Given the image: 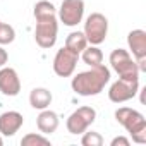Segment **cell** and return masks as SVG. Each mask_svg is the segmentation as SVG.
<instances>
[{
  "label": "cell",
  "instance_id": "17",
  "mask_svg": "<svg viewBox=\"0 0 146 146\" xmlns=\"http://www.w3.org/2000/svg\"><path fill=\"white\" fill-rule=\"evenodd\" d=\"M35 19L38 17H43V16H52V14H57V9L53 7V4L50 0H40V2L35 4Z\"/></svg>",
  "mask_w": 146,
  "mask_h": 146
},
{
  "label": "cell",
  "instance_id": "16",
  "mask_svg": "<svg viewBox=\"0 0 146 146\" xmlns=\"http://www.w3.org/2000/svg\"><path fill=\"white\" fill-rule=\"evenodd\" d=\"M81 53H83V55H81L83 62H84L86 65H90V67H95V65L103 64V52H102L96 45H90V46H86Z\"/></svg>",
  "mask_w": 146,
  "mask_h": 146
},
{
  "label": "cell",
  "instance_id": "24",
  "mask_svg": "<svg viewBox=\"0 0 146 146\" xmlns=\"http://www.w3.org/2000/svg\"><path fill=\"white\" fill-rule=\"evenodd\" d=\"M0 23H2V21H0Z\"/></svg>",
  "mask_w": 146,
  "mask_h": 146
},
{
  "label": "cell",
  "instance_id": "6",
  "mask_svg": "<svg viewBox=\"0 0 146 146\" xmlns=\"http://www.w3.org/2000/svg\"><path fill=\"white\" fill-rule=\"evenodd\" d=\"M95 120H96V110L93 107H79L78 110H74L69 115L65 125L70 134L78 136V134H83L84 131H88V127Z\"/></svg>",
  "mask_w": 146,
  "mask_h": 146
},
{
  "label": "cell",
  "instance_id": "10",
  "mask_svg": "<svg viewBox=\"0 0 146 146\" xmlns=\"http://www.w3.org/2000/svg\"><path fill=\"white\" fill-rule=\"evenodd\" d=\"M127 45L132 52V57L139 67V72L146 70V31L144 29H132L127 35Z\"/></svg>",
  "mask_w": 146,
  "mask_h": 146
},
{
  "label": "cell",
  "instance_id": "12",
  "mask_svg": "<svg viewBox=\"0 0 146 146\" xmlns=\"http://www.w3.org/2000/svg\"><path fill=\"white\" fill-rule=\"evenodd\" d=\"M24 124V117L16 112V110H9V112H4L0 113V134L2 136H14Z\"/></svg>",
  "mask_w": 146,
  "mask_h": 146
},
{
  "label": "cell",
  "instance_id": "4",
  "mask_svg": "<svg viewBox=\"0 0 146 146\" xmlns=\"http://www.w3.org/2000/svg\"><path fill=\"white\" fill-rule=\"evenodd\" d=\"M58 35V21L57 14L43 16L36 19V29H35V40L41 48H52L57 43Z\"/></svg>",
  "mask_w": 146,
  "mask_h": 146
},
{
  "label": "cell",
  "instance_id": "21",
  "mask_svg": "<svg viewBox=\"0 0 146 146\" xmlns=\"http://www.w3.org/2000/svg\"><path fill=\"white\" fill-rule=\"evenodd\" d=\"M129 144H131V141L127 137H124V136H117L110 143V146H129Z\"/></svg>",
  "mask_w": 146,
  "mask_h": 146
},
{
  "label": "cell",
  "instance_id": "15",
  "mask_svg": "<svg viewBox=\"0 0 146 146\" xmlns=\"http://www.w3.org/2000/svg\"><path fill=\"white\" fill-rule=\"evenodd\" d=\"M88 45L90 43H88V40H86L83 31H72L65 38V46L69 50H72V52H76V53H81Z\"/></svg>",
  "mask_w": 146,
  "mask_h": 146
},
{
  "label": "cell",
  "instance_id": "13",
  "mask_svg": "<svg viewBox=\"0 0 146 146\" xmlns=\"http://www.w3.org/2000/svg\"><path fill=\"white\" fill-rule=\"evenodd\" d=\"M36 127L41 134H52L57 131L58 127V115L53 112V110H41L40 115L36 117Z\"/></svg>",
  "mask_w": 146,
  "mask_h": 146
},
{
  "label": "cell",
  "instance_id": "20",
  "mask_svg": "<svg viewBox=\"0 0 146 146\" xmlns=\"http://www.w3.org/2000/svg\"><path fill=\"white\" fill-rule=\"evenodd\" d=\"M16 40V31L11 24L0 23V45H9Z\"/></svg>",
  "mask_w": 146,
  "mask_h": 146
},
{
  "label": "cell",
  "instance_id": "1",
  "mask_svg": "<svg viewBox=\"0 0 146 146\" xmlns=\"http://www.w3.org/2000/svg\"><path fill=\"white\" fill-rule=\"evenodd\" d=\"M108 81H110V69L100 64L76 74L70 81V86L79 96H96L105 90Z\"/></svg>",
  "mask_w": 146,
  "mask_h": 146
},
{
  "label": "cell",
  "instance_id": "2",
  "mask_svg": "<svg viewBox=\"0 0 146 146\" xmlns=\"http://www.w3.org/2000/svg\"><path fill=\"white\" fill-rule=\"evenodd\" d=\"M115 119L131 134L134 143L137 144L146 143V119L141 112L129 108V107H120L115 110Z\"/></svg>",
  "mask_w": 146,
  "mask_h": 146
},
{
  "label": "cell",
  "instance_id": "22",
  "mask_svg": "<svg viewBox=\"0 0 146 146\" xmlns=\"http://www.w3.org/2000/svg\"><path fill=\"white\" fill-rule=\"evenodd\" d=\"M7 60H9V55H7L5 48L0 45V67H4V65L7 64Z\"/></svg>",
  "mask_w": 146,
  "mask_h": 146
},
{
  "label": "cell",
  "instance_id": "9",
  "mask_svg": "<svg viewBox=\"0 0 146 146\" xmlns=\"http://www.w3.org/2000/svg\"><path fill=\"white\" fill-rule=\"evenodd\" d=\"M84 17V0H62L58 19L69 28L78 26Z\"/></svg>",
  "mask_w": 146,
  "mask_h": 146
},
{
  "label": "cell",
  "instance_id": "14",
  "mask_svg": "<svg viewBox=\"0 0 146 146\" xmlns=\"http://www.w3.org/2000/svg\"><path fill=\"white\" fill-rule=\"evenodd\" d=\"M52 103V93L46 88H35L29 93V105L36 110H45Z\"/></svg>",
  "mask_w": 146,
  "mask_h": 146
},
{
  "label": "cell",
  "instance_id": "8",
  "mask_svg": "<svg viewBox=\"0 0 146 146\" xmlns=\"http://www.w3.org/2000/svg\"><path fill=\"white\" fill-rule=\"evenodd\" d=\"M139 93V79H117L108 90V100L113 103H124L132 100Z\"/></svg>",
  "mask_w": 146,
  "mask_h": 146
},
{
  "label": "cell",
  "instance_id": "18",
  "mask_svg": "<svg viewBox=\"0 0 146 146\" xmlns=\"http://www.w3.org/2000/svg\"><path fill=\"white\" fill-rule=\"evenodd\" d=\"M21 144H23V146H50V139L45 137L43 134L29 132V134H26V136L21 139Z\"/></svg>",
  "mask_w": 146,
  "mask_h": 146
},
{
  "label": "cell",
  "instance_id": "23",
  "mask_svg": "<svg viewBox=\"0 0 146 146\" xmlns=\"http://www.w3.org/2000/svg\"><path fill=\"white\" fill-rule=\"evenodd\" d=\"M4 144V139H2V136H0V146H2Z\"/></svg>",
  "mask_w": 146,
  "mask_h": 146
},
{
  "label": "cell",
  "instance_id": "3",
  "mask_svg": "<svg viewBox=\"0 0 146 146\" xmlns=\"http://www.w3.org/2000/svg\"><path fill=\"white\" fill-rule=\"evenodd\" d=\"M110 65L120 79H139V67L131 53L124 48H115L110 53Z\"/></svg>",
  "mask_w": 146,
  "mask_h": 146
},
{
  "label": "cell",
  "instance_id": "11",
  "mask_svg": "<svg viewBox=\"0 0 146 146\" xmlns=\"http://www.w3.org/2000/svg\"><path fill=\"white\" fill-rule=\"evenodd\" d=\"M0 91L5 96H17L21 91V79L12 67H0Z\"/></svg>",
  "mask_w": 146,
  "mask_h": 146
},
{
  "label": "cell",
  "instance_id": "5",
  "mask_svg": "<svg viewBox=\"0 0 146 146\" xmlns=\"http://www.w3.org/2000/svg\"><path fill=\"white\" fill-rule=\"evenodd\" d=\"M84 36L88 40L90 45H102L107 38V33H108V19L100 14V12H93L86 17V23H84Z\"/></svg>",
  "mask_w": 146,
  "mask_h": 146
},
{
  "label": "cell",
  "instance_id": "7",
  "mask_svg": "<svg viewBox=\"0 0 146 146\" xmlns=\"http://www.w3.org/2000/svg\"><path fill=\"white\" fill-rule=\"evenodd\" d=\"M78 60H79V53L64 46L53 57V72L58 78H70L76 70Z\"/></svg>",
  "mask_w": 146,
  "mask_h": 146
},
{
  "label": "cell",
  "instance_id": "19",
  "mask_svg": "<svg viewBox=\"0 0 146 146\" xmlns=\"http://www.w3.org/2000/svg\"><path fill=\"white\" fill-rule=\"evenodd\" d=\"M81 144L83 146H102L103 144V137L96 131H90V132L84 131L83 137H81Z\"/></svg>",
  "mask_w": 146,
  "mask_h": 146
}]
</instances>
